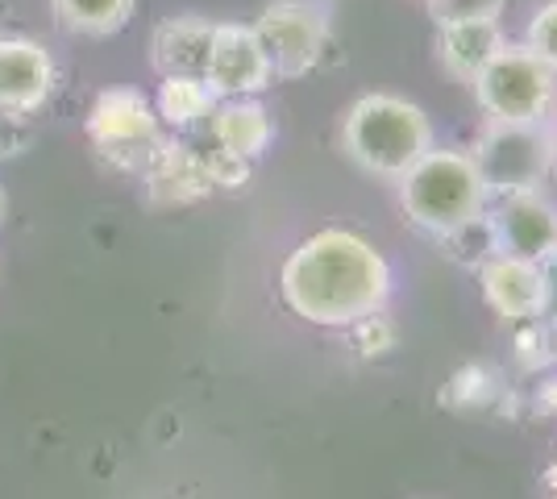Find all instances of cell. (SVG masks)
<instances>
[{"label":"cell","mask_w":557,"mask_h":499,"mask_svg":"<svg viewBox=\"0 0 557 499\" xmlns=\"http://www.w3.org/2000/svg\"><path fill=\"white\" fill-rule=\"evenodd\" d=\"M278 291L283 304L308 325L342 329L383 312L392 296V266L367 238L349 229H321L287 254Z\"/></svg>","instance_id":"1"},{"label":"cell","mask_w":557,"mask_h":499,"mask_svg":"<svg viewBox=\"0 0 557 499\" xmlns=\"http://www.w3.org/2000/svg\"><path fill=\"white\" fill-rule=\"evenodd\" d=\"M342 146L367 175L399 179L433 150V125L424 109L392 92L358 96L342 121Z\"/></svg>","instance_id":"2"},{"label":"cell","mask_w":557,"mask_h":499,"mask_svg":"<svg viewBox=\"0 0 557 499\" xmlns=\"http://www.w3.org/2000/svg\"><path fill=\"white\" fill-rule=\"evenodd\" d=\"M399 204L424 234H445L487 209L491 191L479 166L462 150H429L399 179Z\"/></svg>","instance_id":"3"},{"label":"cell","mask_w":557,"mask_h":499,"mask_svg":"<svg viewBox=\"0 0 557 499\" xmlns=\"http://www.w3.org/2000/svg\"><path fill=\"white\" fill-rule=\"evenodd\" d=\"M470 159L491 196L536 191L557 163V134L545 121H487Z\"/></svg>","instance_id":"4"},{"label":"cell","mask_w":557,"mask_h":499,"mask_svg":"<svg viewBox=\"0 0 557 499\" xmlns=\"http://www.w3.org/2000/svg\"><path fill=\"white\" fill-rule=\"evenodd\" d=\"M470 88L487 121H545L557 100V72H549L529 47L504 42L470 79Z\"/></svg>","instance_id":"5"},{"label":"cell","mask_w":557,"mask_h":499,"mask_svg":"<svg viewBox=\"0 0 557 499\" xmlns=\"http://www.w3.org/2000/svg\"><path fill=\"white\" fill-rule=\"evenodd\" d=\"M88 138L121 171H146L163 150V121L138 88H104L88 109Z\"/></svg>","instance_id":"6"},{"label":"cell","mask_w":557,"mask_h":499,"mask_svg":"<svg viewBox=\"0 0 557 499\" xmlns=\"http://www.w3.org/2000/svg\"><path fill=\"white\" fill-rule=\"evenodd\" d=\"M255 34L271 59V72L296 79L321 63V50L329 42V17L312 0H275L262 9Z\"/></svg>","instance_id":"7"},{"label":"cell","mask_w":557,"mask_h":499,"mask_svg":"<svg viewBox=\"0 0 557 499\" xmlns=\"http://www.w3.org/2000/svg\"><path fill=\"white\" fill-rule=\"evenodd\" d=\"M271 59L258 42L255 25L216 22L212 25V47L209 67H205V84L216 100H237V96H258L271 88Z\"/></svg>","instance_id":"8"},{"label":"cell","mask_w":557,"mask_h":499,"mask_svg":"<svg viewBox=\"0 0 557 499\" xmlns=\"http://www.w3.org/2000/svg\"><path fill=\"white\" fill-rule=\"evenodd\" d=\"M491 225L499 254L529 262H549L557 254V204L541 196V188L499 196V204L491 209Z\"/></svg>","instance_id":"9"},{"label":"cell","mask_w":557,"mask_h":499,"mask_svg":"<svg viewBox=\"0 0 557 499\" xmlns=\"http://www.w3.org/2000/svg\"><path fill=\"white\" fill-rule=\"evenodd\" d=\"M59 63L34 38H0V113L25 117L54 96Z\"/></svg>","instance_id":"10"},{"label":"cell","mask_w":557,"mask_h":499,"mask_svg":"<svg viewBox=\"0 0 557 499\" xmlns=\"http://www.w3.org/2000/svg\"><path fill=\"white\" fill-rule=\"evenodd\" d=\"M479 279H483L487 304L504 321L520 325V321L545 316V275H541V262L495 254V259H487L479 266Z\"/></svg>","instance_id":"11"},{"label":"cell","mask_w":557,"mask_h":499,"mask_svg":"<svg viewBox=\"0 0 557 499\" xmlns=\"http://www.w3.org/2000/svg\"><path fill=\"white\" fill-rule=\"evenodd\" d=\"M212 25L200 17H166L150 34V63L163 79L187 75V79H205L212 47Z\"/></svg>","instance_id":"12"},{"label":"cell","mask_w":557,"mask_h":499,"mask_svg":"<svg viewBox=\"0 0 557 499\" xmlns=\"http://www.w3.org/2000/svg\"><path fill=\"white\" fill-rule=\"evenodd\" d=\"M504 42H508V38H504L499 17H474V22L437 25V54H442V67L454 75V79H462V84H470L474 75L483 72Z\"/></svg>","instance_id":"13"},{"label":"cell","mask_w":557,"mask_h":499,"mask_svg":"<svg viewBox=\"0 0 557 499\" xmlns=\"http://www.w3.org/2000/svg\"><path fill=\"white\" fill-rule=\"evenodd\" d=\"M146 184H150L154 204H191V200L212 191V179L200 163V154L180 142H163L154 163L146 166Z\"/></svg>","instance_id":"14"},{"label":"cell","mask_w":557,"mask_h":499,"mask_svg":"<svg viewBox=\"0 0 557 499\" xmlns=\"http://www.w3.org/2000/svg\"><path fill=\"white\" fill-rule=\"evenodd\" d=\"M271 113L258 104L255 96H237V100H216L212 109V142L242 159H258L271 146Z\"/></svg>","instance_id":"15"},{"label":"cell","mask_w":557,"mask_h":499,"mask_svg":"<svg viewBox=\"0 0 557 499\" xmlns=\"http://www.w3.org/2000/svg\"><path fill=\"white\" fill-rule=\"evenodd\" d=\"M138 0H50L54 25L79 38H113L134 17Z\"/></svg>","instance_id":"16"},{"label":"cell","mask_w":557,"mask_h":499,"mask_svg":"<svg viewBox=\"0 0 557 499\" xmlns=\"http://www.w3.org/2000/svg\"><path fill=\"white\" fill-rule=\"evenodd\" d=\"M212 109H216V96L209 92V84H205V79H187V75L163 79L159 100H154V113H159V121L175 125V129L200 125L205 117H212Z\"/></svg>","instance_id":"17"},{"label":"cell","mask_w":557,"mask_h":499,"mask_svg":"<svg viewBox=\"0 0 557 499\" xmlns=\"http://www.w3.org/2000/svg\"><path fill=\"white\" fill-rule=\"evenodd\" d=\"M437 241H442L445 254L454 262H462V266H483L487 259L499 254V241H495V225H491L487 209L479 216H470V221H462V225L437 234Z\"/></svg>","instance_id":"18"},{"label":"cell","mask_w":557,"mask_h":499,"mask_svg":"<svg viewBox=\"0 0 557 499\" xmlns=\"http://www.w3.org/2000/svg\"><path fill=\"white\" fill-rule=\"evenodd\" d=\"M554 337H549V325L536 316V321H520V329H516V362L524 366V371H541V366H549L554 362Z\"/></svg>","instance_id":"19"},{"label":"cell","mask_w":557,"mask_h":499,"mask_svg":"<svg viewBox=\"0 0 557 499\" xmlns=\"http://www.w3.org/2000/svg\"><path fill=\"white\" fill-rule=\"evenodd\" d=\"M524 47L533 50L536 59L557 72V0L549 4H541L533 13V22H529V34H524Z\"/></svg>","instance_id":"20"},{"label":"cell","mask_w":557,"mask_h":499,"mask_svg":"<svg viewBox=\"0 0 557 499\" xmlns=\"http://www.w3.org/2000/svg\"><path fill=\"white\" fill-rule=\"evenodd\" d=\"M491 391H495L491 371H483V366H462V371L454 375V383L445 387V404L449 408H479Z\"/></svg>","instance_id":"21"},{"label":"cell","mask_w":557,"mask_h":499,"mask_svg":"<svg viewBox=\"0 0 557 499\" xmlns=\"http://www.w3.org/2000/svg\"><path fill=\"white\" fill-rule=\"evenodd\" d=\"M200 163L209 171L212 188H246V184H250V159L230 154V150H221V146H212L209 154H200Z\"/></svg>","instance_id":"22"},{"label":"cell","mask_w":557,"mask_h":499,"mask_svg":"<svg viewBox=\"0 0 557 499\" xmlns=\"http://www.w3.org/2000/svg\"><path fill=\"white\" fill-rule=\"evenodd\" d=\"M354 341H358V350L367 358H379V354H387V350H395L399 333H395V325L383 312H371V316L354 321Z\"/></svg>","instance_id":"23"},{"label":"cell","mask_w":557,"mask_h":499,"mask_svg":"<svg viewBox=\"0 0 557 499\" xmlns=\"http://www.w3.org/2000/svg\"><path fill=\"white\" fill-rule=\"evenodd\" d=\"M429 13L437 25L474 22V17H499L504 0H429Z\"/></svg>","instance_id":"24"},{"label":"cell","mask_w":557,"mask_h":499,"mask_svg":"<svg viewBox=\"0 0 557 499\" xmlns=\"http://www.w3.org/2000/svg\"><path fill=\"white\" fill-rule=\"evenodd\" d=\"M541 275H545V316L557 325V254L549 262H541Z\"/></svg>","instance_id":"25"},{"label":"cell","mask_w":557,"mask_h":499,"mask_svg":"<svg viewBox=\"0 0 557 499\" xmlns=\"http://www.w3.org/2000/svg\"><path fill=\"white\" fill-rule=\"evenodd\" d=\"M536 408H541V412H557V379L545 383V387L536 391Z\"/></svg>","instance_id":"26"},{"label":"cell","mask_w":557,"mask_h":499,"mask_svg":"<svg viewBox=\"0 0 557 499\" xmlns=\"http://www.w3.org/2000/svg\"><path fill=\"white\" fill-rule=\"evenodd\" d=\"M545 483H549V491H554V499H557V458H554V466H549V475H545Z\"/></svg>","instance_id":"27"},{"label":"cell","mask_w":557,"mask_h":499,"mask_svg":"<svg viewBox=\"0 0 557 499\" xmlns=\"http://www.w3.org/2000/svg\"><path fill=\"white\" fill-rule=\"evenodd\" d=\"M0 221H4V191H0Z\"/></svg>","instance_id":"28"},{"label":"cell","mask_w":557,"mask_h":499,"mask_svg":"<svg viewBox=\"0 0 557 499\" xmlns=\"http://www.w3.org/2000/svg\"><path fill=\"white\" fill-rule=\"evenodd\" d=\"M554 134H557V129H554Z\"/></svg>","instance_id":"29"}]
</instances>
